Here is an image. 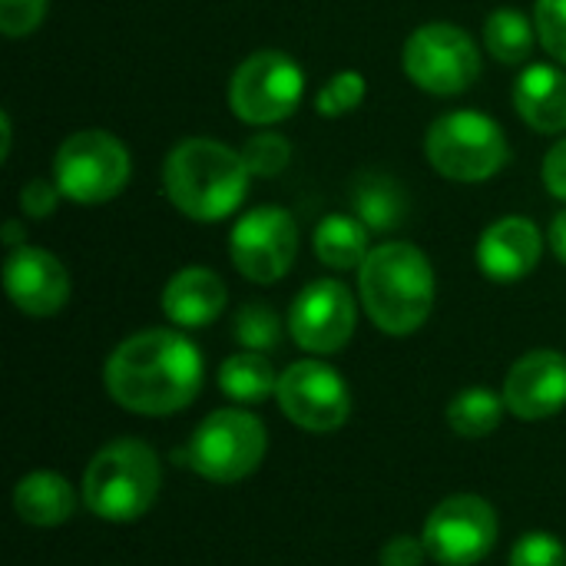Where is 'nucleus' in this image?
<instances>
[{"label":"nucleus","mask_w":566,"mask_h":566,"mask_svg":"<svg viewBox=\"0 0 566 566\" xmlns=\"http://www.w3.org/2000/svg\"><path fill=\"white\" fill-rule=\"evenodd\" d=\"M504 408H507L504 395H497L491 388H468L448 405V424L454 434L474 441V438L491 434L501 424Z\"/></svg>","instance_id":"24"},{"label":"nucleus","mask_w":566,"mask_h":566,"mask_svg":"<svg viewBox=\"0 0 566 566\" xmlns=\"http://www.w3.org/2000/svg\"><path fill=\"white\" fill-rule=\"evenodd\" d=\"M242 159L252 176H279L292 159V143L282 133H255L245 139Z\"/></svg>","instance_id":"27"},{"label":"nucleus","mask_w":566,"mask_h":566,"mask_svg":"<svg viewBox=\"0 0 566 566\" xmlns=\"http://www.w3.org/2000/svg\"><path fill=\"white\" fill-rule=\"evenodd\" d=\"M265 451H269L265 424L249 411L222 408L212 411L192 431L186 451H179L176 458H182L189 471H196L212 484H235L259 471Z\"/></svg>","instance_id":"6"},{"label":"nucleus","mask_w":566,"mask_h":566,"mask_svg":"<svg viewBox=\"0 0 566 566\" xmlns=\"http://www.w3.org/2000/svg\"><path fill=\"white\" fill-rule=\"evenodd\" d=\"M541 176H544L547 192H551L554 199H564L566 202V136L564 139H557V143L547 149Z\"/></svg>","instance_id":"33"},{"label":"nucleus","mask_w":566,"mask_h":566,"mask_svg":"<svg viewBox=\"0 0 566 566\" xmlns=\"http://www.w3.org/2000/svg\"><path fill=\"white\" fill-rule=\"evenodd\" d=\"M352 206L371 232H395L408 219V192L388 172H361L352 189Z\"/></svg>","instance_id":"20"},{"label":"nucleus","mask_w":566,"mask_h":566,"mask_svg":"<svg viewBox=\"0 0 566 566\" xmlns=\"http://www.w3.org/2000/svg\"><path fill=\"white\" fill-rule=\"evenodd\" d=\"M368 93V83L358 70H342L335 73L318 93H315V109L325 119H338L345 113H355Z\"/></svg>","instance_id":"26"},{"label":"nucleus","mask_w":566,"mask_h":566,"mask_svg":"<svg viewBox=\"0 0 566 566\" xmlns=\"http://www.w3.org/2000/svg\"><path fill=\"white\" fill-rule=\"evenodd\" d=\"M13 507H17L20 521H27L33 527H60L76 511V491L60 474L33 471L17 484Z\"/></svg>","instance_id":"19"},{"label":"nucleus","mask_w":566,"mask_h":566,"mask_svg":"<svg viewBox=\"0 0 566 566\" xmlns=\"http://www.w3.org/2000/svg\"><path fill=\"white\" fill-rule=\"evenodd\" d=\"M514 106L517 116L544 133H566V73L554 63H531L514 83Z\"/></svg>","instance_id":"18"},{"label":"nucleus","mask_w":566,"mask_h":566,"mask_svg":"<svg viewBox=\"0 0 566 566\" xmlns=\"http://www.w3.org/2000/svg\"><path fill=\"white\" fill-rule=\"evenodd\" d=\"M226 282L202 265L179 269L163 289V312L179 328H206L226 312Z\"/></svg>","instance_id":"17"},{"label":"nucleus","mask_w":566,"mask_h":566,"mask_svg":"<svg viewBox=\"0 0 566 566\" xmlns=\"http://www.w3.org/2000/svg\"><path fill=\"white\" fill-rule=\"evenodd\" d=\"M547 239H551L554 255L566 265V209L554 216V222H551V229H547Z\"/></svg>","instance_id":"34"},{"label":"nucleus","mask_w":566,"mask_h":566,"mask_svg":"<svg viewBox=\"0 0 566 566\" xmlns=\"http://www.w3.org/2000/svg\"><path fill=\"white\" fill-rule=\"evenodd\" d=\"M511 566H566L564 541L544 531L524 534L511 551Z\"/></svg>","instance_id":"29"},{"label":"nucleus","mask_w":566,"mask_h":566,"mask_svg":"<svg viewBox=\"0 0 566 566\" xmlns=\"http://www.w3.org/2000/svg\"><path fill=\"white\" fill-rule=\"evenodd\" d=\"M50 0H0V30L3 36H30L43 17H46Z\"/></svg>","instance_id":"30"},{"label":"nucleus","mask_w":566,"mask_h":566,"mask_svg":"<svg viewBox=\"0 0 566 566\" xmlns=\"http://www.w3.org/2000/svg\"><path fill=\"white\" fill-rule=\"evenodd\" d=\"M60 186L50 182V179H30L23 189H20V212L27 219H50L60 206Z\"/></svg>","instance_id":"31"},{"label":"nucleus","mask_w":566,"mask_h":566,"mask_svg":"<svg viewBox=\"0 0 566 566\" xmlns=\"http://www.w3.org/2000/svg\"><path fill=\"white\" fill-rule=\"evenodd\" d=\"M497 511L478 494H454L441 501L424 521L428 557L441 566H474L491 557L497 544Z\"/></svg>","instance_id":"10"},{"label":"nucleus","mask_w":566,"mask_h":566,"mask_svg":"<svg viewBox=\"0 0 566 566\" xmlns=\"http://www.w3.org/2000/svg\"><path fill=\"white\" fill-rule=\"evenodd\" d=\"M0 136H3V146H0V159L10 156V116L0 113Z\"/></svg>","instance_id":"35"},{"label":"nucleus","mask_w":566,"mask_h":566,"mask_svg":"<svg viewBox=\"0 0 566 566\" xmlns=\"http://www.w3.org/2000/svg\"><path fill=\"white\" fill-rule=\"evenodd\" d=\"M424 156L451 182H484L494 179L511 156L507 136L488 113L454 109L431 123L424 136Z\"/></svg>","instance_id":"5"},{"label":"nucleus","mask_w":566,"mask_h":566,"mask_svg":"<svg viewBox=\"0 0 566 566\" xmlns=\"http://www.w3.org/2000/svg\"><path fill=\"white\" fill-rule=\"evenodd\" d=\"M507 411L521 421H547L566 408V355L527 352L504 381Z\"/></svg>","instance_id":"15"},{"label":"nucleus","mask_w":566,"mask_h":566,"mask_svg":"<svg viewBox=\"0 0 566 566\" xmlns=\"http://www.w3.org/2000/svg\"><path fill=\"white\" fill-rule=\"evenodd\" d=\"M355 322H358L355 298L348 285H342L338 279L308 282L289 308V332L295 345L308 355L342 352L355 335Z\"/></svg>","instance_id":"13"},{"label":"nucleus","mask_w":566,"mask_h":566,"mask_svg":"<svg viewBox=\"0 0 566 566\" xmlns=\"http://www.w3.org/2000/svg\"><path fill=\"white\" fill-rule=\"evenodd\" d=\"M401 66L418 90L431 96H458L481 76V53L464 27L434 20L408 36Z\"/></svg>","instance_id":"9"},{"label":"nucleus","mask_w":566,"mask_h":566,"mask_svg":"<svg viewBox=\"0 0 566 566\" xmlns=\"http://www.w3.org/2000/svg\"><path fill=\"white\" fill-rule=\"evenodd\" d=\"M249 166L242 153L219 139L192 136L172 146L163 163V189L176 212L196 222L229 219L249 192Z\"/></svg>","instance_id":"2"},{"label":"nucleus","mask_w":566,"mask_h":566,"mask_svg":"<svg viewBox=\"0 0 566 566\" xmlns=\"http://www.w3.org/2000/svg\"><path fill=\"white\" fill-rule=\"evenodd\" d=\"M3 289L23 315L50 318L70 298V275L53 252L20 245L3 262Z\"/></svg>","instance_id":"14"},{"label":"nucleus","mask_w":566,"mask_h":566,"mask_svg":"<svg viewBox=\"0 0 566 566\" xmlns=\"http://www.w3.org/2000/svg\"><path fill=\"white\" fill-rule=\"evenodd\" d=\"M368 226L358 216H345V212H332L315 226L312 235V249L318 255L322 265L335 269V272H348V269H361V262L368 259L371 245H368Z\"/></svg>","instance_id":"21"},{"label":"nucleus","mask_w":566,"mask_h":566,"mask_svg":"<svg viewBox=\"0 0 566 566\" xmlns=\"http://www.w3.org/2000/svg\"><path fill=\"white\" fill-rule=\"evenodd\" d=\"M3 242L13 245V249H20V245H17V242H20V226H17V222H7V226H3Z\"/></svg>","instance_id":"36"},{"label":"nucleus","mask_w":566,"mask_h":566,"mask_svg":"<svg viewBox=\"0 0 566 566\" xmlns=\"http://www.w3.org/2000/svg\"><path fill=\"white\" fill-rule=\"evenodd\" d=\"M305 96V73L285 50L249 53L229 80V109L249 126L289 119Z\"/></svg>","instance_id":"8"},{"label":"nucleus","mask_w":566,"mask_h":566,"mask_svg":"<svg viewBox=\"0 0 566 566\" xmlns=\"http://www.w3.org/2000/svg\"><path fill=\"white\" fill-rule=\"evenodd\" d=\"M275 398L292 424L315 434L338 431L352 415V395L345 378L318 358L295 361L292 368H285L279 375Z\"/></svg>","instance_id":"12"},{"label":"nucleus","mask_w":566,"mask_h":566,"mask_svg":"<svg viewBox=\"0 0 566 566\" xmlns=\"http://www.w3.org/2000/svg\"><path fill=\"white\" fill-rule=\"evenodd\" d=\"M219 388L239 405H259L269 395H275L279 378H275V368L269 365V358L262 352H242V355H232L222 361Z\"/></svg>","instance_id":"22"},{"label":"nucleus","mask_w":566,"mask_h":566,"mask_svg":"<svg viewBox=\"0 0 566 566\" xmlns=\"http://www.w3.org/2000/svg\"><path fill=\"white\" fill-rule=\"evenodd\" d=\"M358 292L368 318L385 335H415L434 308L431 259L411 242H381L358 269Z\"/></svg>","instance_id":"3"},{"label":"nucleus","mask_w":566,"mask_h":566,"mask_svg":"<svg viewBox=\"0 0 566 566\" xmlns=\"http://www.w3.org/2000/svg\"><path fill=\"white\" fill-rule=\"evenodd\" d=\"M133 176L129 149L106 129L70 133L53 156V182L76 206H103L116 199Z\"/></svg>","instance_id":"7"},{"label":"nucleus","mask_w":566,"mask_h":566,"mask_svg":"<svg viewBox=\"0 0 566 566\" xmlns=\"http://www.w3.org/2000/svg\"><path fill=\"white\" fill-rule=\"evenodd\" d=\"M202 378V352L169 328H146L126 338L103 368L109 398L143 418H166L189 408Z\"/></svg>","instance_id":"1"},{"label":"nucleus","mask_w":566,"mask_h":566,"mask_svg":"<svg viewBox=\"0 0 566 566\" xmlns=\"http://www.w3.org/2000/svg\"><path fill=\"white\" fill-rule=\"evenodd\" d=\"M428 557V547L421 537H391L385 547H381V566H421Z\"/></svg>","instance_id":"32"},{"label":"nucleus","mask_w":566,"mask_h":566,"mask_svg":"<svg viewBox=\"0 0 566 566\" xmlns=\"http://www.w3.org/2000/svg\"><path fill=\"white\" fill-rule=\"evenodd\" d=\"M298 252V226L282 206L249 209L229 235V259L255 285H272L289 275Z\"/></svg>","instance_id":"11"},{"label":"nucleus","mask_w":566,"mask_h":566,"mask_svg":"<svg viewBox=\"0 0 566 566\" xmlns=\"http://www.w3.org/2000/svg\"><path fill=\"white\" fill-rule=\"evenodd\" d=\"M232 335L239 345H245V352H272L282 342V322L275 315V308L262 305V302H249L235 312L232 322Z\"/></svg>","instance_id":"25"},{"label":"nucleus","mask_w":566,"mask_h":566,"mask_svg":"<svg viewBox=\"0 0 566 566\" xmlns=\"http://www.w3.org/2000/svg\"><path fill=\"white\" fill-rule=\"evenodd\" d=\"M163 471L153 448L143 441L123 438L106 444L83 474L86 507L109 524L139 521L159 497Z\"/></svg>","instance_id":"4"},{"label":"nucleus","mask_w":566,"mask_h":566,"mask_svg":"<svg viewBox=\"0 0 566 566\" xmlns=\"http://www.w3.org/2000/svg\"><path fill=\"white\" fill-rule=\"evenodd\" d=\"M534 27H537L541 46L557 63H566V0H537L534 3Z\"/></svg>","instance_id":"28"},{"label":"nucleus","mask_w":566,"mask_h":566,"mask_svg":"<svg viewBox=\"0 0 566 566\" xmlns=\"http://www.w3.org/2000/svg\"><path fill=\"white\" fill-rule=\"evenodd\" d=\"M534 40H537V27L531 23L527 13H521L514 7L494 10L484 23V46L497 63H507V66L527 63Z\"/></svg>","instance_id":"23"},{"label":"nucleus","mask_w":566,"mask_h":566,"mask_svg":"<svg viewBox=\"0 0 566 566\" xmlns=\"http://www.w3.org/2000/svg\"><path fill=\"white\" fill-rule=\"evenodd\" d=\"M541 255H544V235L524 216H504L491 222L474 249L478 269L491 282H521L537 269Z\"/></svg>","instance_id":"16"}]
</instances>
